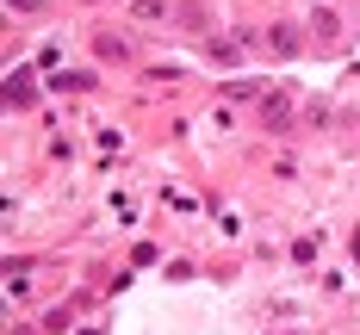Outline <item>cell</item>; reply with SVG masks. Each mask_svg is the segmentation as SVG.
I'll return each instance as SVG.
<instances>
[{
	"mask_svg": "<svg viewBox=\"0 0 360 335\" xmlns=\"http://www.w3.org/2000/svg\"><path fill=\"white\" fill-rule=\"evenodd\" d=\"M174 25H180V32H193V37H212V6H205V0H180Z\"/></svg>",
	"mask_w": 360,
	"mask_h": 335,
	"instance_id": "obj_1",
	"label": "cell"
},
{
	"mask_svg": "<svg viewBox=\"0 0 360 335\" xmlns=\"http://www.w3.org/2000/svg\"><path fill=\"white\" fill-rule=\"evenodd\" d=\"M311 37H317V44H342V13H335V6H317V13H311Z\"/></svg>",
	"mask_w": 360,
	"mask_h": 335,
	"instance_id": "obj_2",
	"label": "cell"
},
{
	"mask_svg": "<svg viewBox=\"0 0 360 335\" xmlns=\"http://www.w3.org/2000/svg\"><path fill=\"white\" fill-rule=\"evenodd\" d=\"M292 124V100L286 93H267V100H261V131H286Z\"/></svg>",
	"mask_w": 360,
	"mask_h": 335,
	"instance_id": "obj_3",
	"label": "cell"
},
{
	"mask_svg": "<svg viewBox=\"0 0 360 335\" xmlns=\"http://www.w3.org/2000/svg\"><path fill=\"white\" fill-rule=\"evenodd\" d=\"M205 56H212L217 69H243V44L236 37H205Z\"/></svg>",
	"mask_w": 360,
	"mask_h": 335,
	"instance_id": "obj_4",
	"label": "cell"
},
{
	"mask_svg": "<svg viewBox=\"0 0 360 335\" xmlns=\"http://www.w3.org/2000/svg\"><path fill=\"white\" fill-rule=\"evenodd\" d=\"M94 50H100L106 63H131V37L124 32H94Z\"/></svg>",
	"mask_w": 360,
	"mask_h": 335,
	"instance_id": "obj_5",
	"label": "cell"
},
{
	"mask_svg": "<svg viewBox=\"0 0 360 335\" xmlns=\"http://www.w3.org/2000/svg\"><path fill=\"white\" fill-rule=\"evenodd\" d=\"M298 44H304V37H298V25H274V32H267V50H274V56H292Z\"/></svg>",
	"mask_w": 360,
	"mask_h": 335,
	"instance_id": "obj_6",
	"label": "cell"
},
{
	"mask_svg": "<svg viewBox=\"0 0 360 335\" xmlns=\"http://www.w3.org/2000/svg\"><path fill=\"white\" fill-rule=\"evenodd\" d=\"M131 19H155V25H162V19H174V13H168L162 0H137V6H131Z\"/></svg>",
	"mask_w": 360,
	"mask_h": 335,
	"instance_id": "obj_7",
	"label": "cell"
},
{
	"mask_svg": "<svg viewBox=\"0 0 360 335\" xmlns=\"http://www.w3.org/2000/svg\"><path fill=\"white\" fill-rule=\"evenodd\" d=\"M6 100H13V106H25V100H32V87H25V74H13V81H6Z\"/></svg>",
	"mask_w": 360,
	"mask_h": 335,
	"instance_id": "obj_8",
	"label": "cell"
},
{
	"mask_svg": "<svg viewBox=\"0 0 360 335\" xmlns=\"http://www.w3.org/2000/svg\"><path fill=\"white\" fill-rule=\"evenodd\" d=\"M13 6H19V13H44V0H13Z\"/></svg>",
	"mask_w": 360,
	"mask_h": 335,
	"instance_id": "obj_9",
	"label": "cell"
}]
</instances>
